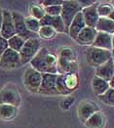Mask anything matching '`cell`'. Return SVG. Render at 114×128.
<instances>
[{
    "label": "cell",
    "instance_id": "cell-1",
    "mask_svg": "<svg viewBox=\"0 0 114 128\" xmlns=\"http://www.w3.org/2000/svg\"><path fill=\"white\" fill-rule=\"evenodd\" d=\"M57 61L58 57L55 54L50 53L46 48H40L29 63L31 68L40 74H58Z\"/></svg>",
    "mask_w": 114,
    "mask_h": 128
},
{
    "label": "cell",
    "instance_id": "cell-2",
    "mask_svg": "<svg viewBox=\"0 0 114 128\" xmlns=\"http://www.w3.org/2000/svg\"><path fill=\"white\" fill-rule=\"evenodd\" d=\"M112 58V52L97 47H89L86 52V59L89 66L98 68L101 64H104L109 59Z\"/></svg>",
    "mask_w": 114,
    "mask_h": 128
},
{
    "label": "cell",
    "instance_id": "cell-3",
    "mask_svg": "<svg viewBox=\"0 0 114 128\" xmlns=\"http://www.w3.org/2000/svg\"><path fill=\"white\" fill-rule=\"evenodd\" d=\"M81 10H82V6L80 5L79 1H74V0L62 1L61 18L65 28V32H67L68 26L71 24L74 17L79 12H81Z\"/></svg>",
    "mask_w": 114,
    "mask_h": 128
},
{
    "label": "cell",
    "instance_id": "cell-4",
    "mask_svg": "<svg viewBox=\"0 0 114 128\" xmlns=\"http://www.w3.org/2000/svg\"><path fill=\"white\" fill-rule=\"evenodd\" d=\"M21 96L14 84H7L0 90V104L18 108L21 105Z\"/></svg>",
    "mask_w": 114,
    "mask_h": 128
},
{
    "label": "cell",
    "instance_id": "cell-5",
    "mask_svg": "<svg viewBox=\"0 0 114 128\" xmlns=\"http://www.w3.org/2000/svg\"><path fill=\"white\" fill-rule=\"evenodd\" d=\"M14 26H15V30H16V35L20 36L24 41L32 39V38H39L37 33L31 32L27 30L25 22H24V17L19 12H12L11 13Z\"/></svg>",
    "mask_w": 114,
    "mask_h": 128
},
{
    "label": "cell",
    "instance_id": "cell-6",
    "mask_svg": "<svg viewBox=\"0 0 114 128\" xmlns=\"http://www.w3.org/2000/svg\"><path fill=\"white\" fill-rule=\"evenodd\" d=\"M40 49V41L39 38H32L26 40L23 46L21 47V51L19 52L21 64H25L29 63L33 57L37 54Z\"/></svg>",
    "mask_w": 114,
    "mask_h": 128
},
{
    "label": "cell",
    "instance_id": "cell-7",
    "mask_svg": "<svg viewBox=\"0 0 114 128\" xmlns=\"http://www.w3.org/2000/svg\"><path fill=\"white\" fill-rule=\"evenodd\" d=\"M42 74L32 68H28L23 74V84L31 93H38L41 84Z\"/></svg>",
    "mask_w": 114,
    "mask_h": 128
},
{
    "label": "cell",
    "instance_id": "cell-8",
    "mask_svg": "<svg viewBox=\"0 0 114 128\" xmlns=\"http://www.w3.org/2000/svg\"><path fill=\"white\" fill-rule=\"evenodd\" d=\"M21 66L20 55L10 48L6 49L0 56V66L6 70H13Z\"/></svg>",
    "mask_w": 114,
    "mask_h": 128
},
{
    "label": "cell",
    "instance_id": "cell-9",
    "mask_svg": "<svg viewBox=\"0 0 114 128\" xmlns=\"http://www.w3.org/2000/svg\"><path fill=\"white\" fill-rule=\"evenodd\" d=\"M41 74V84L38 89V93L42 95H59L56 89L57 74Z\"/></svg>",
    "mask_w": 114,
    "mask_h": 128
},
{
    "label": "cell",
    "instance_id": "cell-10",
    "mask_svg": "<svg viewBox=\"0 0 114 128\" xmlns=\"http://www.w3.org/2000/svg\"><path fill=\"white\" fill-rule=\"evenodd\" d=\"M2 15H3V21H2L1 28H0V36L8 40L9 38L16 35L15 26H14L11 12H9L8 10H3Z\"/></svg>",
    "mask_w": 114,
    "mask_h": 128
},
{
    "label": "cell",
    "instance_id": "cell-11",
    "mask_svg": "<svg viewBox=\"0 0 114 128\" xmlns=\"http://www.w3.org/2000/svg\"><path fill=\"white\" fill-rule=\"evenodd\" d=\"M99 110H100V108L96 103L85 100L79 104L78 108H77V114H78L79 119L84 123L91 116H93L95 112H97Z\"/></svg>",
    "mask_w": 114,
    "mask_h": 128
},
{
    "label": "cell",
    "instance_id": "cell-12",
    "mask_svg": "<svg viewBox=\"0 0 114 128\" xmlns=\"http://www.w3.org/2000/svg\"><path fill=\"white\" fill-rule=\"evenodd\" d=\"M77 70H78L77 61H70L62 57H58L57 72L59 74H68L72 72H77Z\"/></svg>",
    "mask_w": 114,
    "mask_h": 128
},
{
    "label": "cell",
    "instance_id": "cell-13",
    "mask_svg": "<svg viewBox=\"0 0 114 128\" xmlns=\"http://www.w3.org/2000/svg\"><path fill=\"white\" fill-rule=\"evenodd\" d=\"M92 46L111 51L113 49V36L105 32H97L96 38L92 43Z\"/></svg>",
    "mask_w": 114,
    "mask_h": 128
},
{
    "label": "cell",
    "instance_id": "cell-14",
    "mask_svg": "<svg viewBox=\"0 0 114 128\" xmlns=\"http://www.w3.org/2000/svg\"><path fill=\"white\" fill-rule=\"evenodd\" d=\"M105 81H109L114 77V63H113V57L109 59L107 62L104 64H101L100 66L96 68V75Z\"/></svg>",
    "mask_w": 114,
    "mask_h": 128
},
{
    "label": "cell",
    "instance_id": "cell-15",
    "mask_svg": "<svg viewBox=\"0 0 114 128\" xmlns=\"http://www.w3.org/2000/svg\"><path fill=\"white\" fill-rule=\"evenodd\" d=\"M81 13L83 16L85 26L88 28H95L96 24L98 22V20H99V16L97 13V3H94L93 5H91L89 7L82 8Z\"/></svg>",
    "mask_w": 114,
    "mask_h": 128
},
{
    "label": "cell",
    "instance_id": "cell-16",
    "mask_svg": "<svg viewBox=\"0 0 114 128\" xmlns=\"http://www.w3.org/2000/svg\"><path fill=\"white\" fill-rule=\"evenodd\" d=\"M39 22L41 26H47L53 28L56 30V32H65V28H64V24H63L61 16L52 17L49 15H45L39 21Z\"/></svg>",
    "mask_w": 114,
    "mask_h": 128
},
{
    "label": "cell",
    "instance_id": "cell-17",
    "mask_svg": "<svg viewBox=\"0 0 114 128\" xmlns=\"http://www.w3.org/2000/svg\"><path fill=\"white\" fill-rule=\"evenodd\" d=\"M85 22L83 20V16H82V13L79 12L72 20L71 24H69L68 26V30H67V33H69V35L72 37L74 40H76V37L77 35L79 34V32H81L85 28Z\"/></svg>",
    "mask_w": 114,
    "mask_h": 128
},
{
    "label": "cell",
    "instance_id": "cell-18",
    "mask_svg": "<svg viewBox=\"0 0 114 128\" xmlns=\"http://www.w3.org/2000/svg\"><path fill=\"white\" fill-rule=\"evenodd\" d=\"M97 32H98L95 28L85 26L77 35L75 41H77L79 44H82V45H90L94 42L96 35H97Z\"/></svg>",
    "mask_w": 114,
    "mask_h": 128
},
{
    "label": "cell",
    "instance_id": "cell-19",
    "mask_svg": "<svg viewBox=\"0 0 114 128\" xmlns=\"http://www.w3.org/2000/svg\"><path fill=\"white\" fill-rule=\"evenodd\" d=\"M105 122H106V119H105L104 114L99 110L88 118L84 122V124L88 128H104Z\"/></svg>",
    "mask_w": 114,
    "mask_h": 128
},
{
    "label": "cell",
    "instance_id": "cell-20",
    "mask_svg": "<svg viewBox=\"0 0 114 128\" xmlns=\"http://www.w3.org/2000/svg\"><path fill=\"white\" fill-rule=\"evenodd\" d=\"M95 30L98 32H105L112 35L114 32V21L108 18H99Z\"/></svg>",
    "mask_w": 114,
    "mask_h": 128
},
{
    "label": "cell",
    "instance_id": "cell-21",
    "mask_svg": "<svg viewBox=\"0 0 114 128\" xmlns=\"http://www.w3.org/2000/svg\"><path fill=\"white\" fill-rule=\"evenodd\" d=\"M92 87H93L94 93H95L97 96H100V95L104 94V92H106V91L110 88L107 81H105L104 79L98 77V76H95L93 78Z\"/></svg>",
    "mask_w": 114,
    "mask_h": 128
},
{
    "label": "cell",
    "instance_id": "cell-22",
    "mask_svg": "<svg viewBox=\"0 0 114 128\" xmlns=\"http://www.w3.org/2000/svg\"><path fill=\"white\" fill-rule=\"evenodd\" d=\"M18 112V108L11 106V105H5L0 104V118L3 120H11L16 118Z\"/></svg>",
    "mask_w": 114,
    "mask_h": 128
},
{
    "label": "cell",
    "instance_id": "cell-23",
    "mask_svg": "<svg viewBox=\"0 0 114 128\" xmlns=\"http://www.w3.org/2000/svg\"><path fill=\"white\" fill-rule=\"evenodd\" d=\"M97 13L99 18H108L110 20H113L114 18L113 6L108 3L97 5Z\"/></svg>",
    "mask_w": 114,
    "mask_h": 128
},
{
    "label": "cell",
    "instance_id": "cell-24",
    "mask_svg": "<svg viewBox=\"0 0 114 128\" xmlns=\"http://www.w3.org/2000/svg\"><path fill=\"white\" fill-rule=\"evenodd\" d=\"M64 86L66 88V90L68 91V93H71L74 91L79 83V79H78V74L77 72H72V74H64Z\"/></svg>",
    "mask_w": 114,
    "mask_h": 128
},
{
    "label": "cell",
    "instance_id": "cell-25",
    "mask_svg": "<svg viewBox=\"0 0 114 128\" xmlns=\"http://www.w3.org/2000/svg\"><path fill=\"white\" fill-rule=\"evenodd\" d=\"M24 42L25 41L22 38H21L20 36H18V35H14L13 37H11V38H9L7 40L8 48H10V49L16 51V52H18V53L21 51V47L23 46Z\"/></svg>",
    "mask_w": 114,
    "mask_h": 128
},
{
    "label": "cell",
    "instance_id": "cell-26",
    "mask_svg": "<svg viewBox=\"0 0 114 128\" xmlns=\"http://www.w3.org/2000/svg\"><path fill=\"white\" fill-rule=\"evenodd\" d=\"M56 30L51 28V26H40L39 28V32H38V37L43 38V39H47V40H50L53 39L55 36H56Z\"/></svg>",
    "mask_w": 114,
    "mask_h": 128
},
{
    "label": "cell",
    "instance_id": "cell-27",
    "mask_svg": "<svg viewBox=\"0 0 114 128\" xmlns=\"http://www.w3.org/2000/svg\"><path fill=\"white\" fill-rule=\"evenodd\" d=\"M24 22H25V26L27 28V30L31 32H34V33H37L39 32V28H40V22L38 20L32 18V17H27V18H24Z\"/></svg>",
    "mask_w": 114,
    "mask_h": 128
},
{
    "label": "cell",
    "instance_id": "cell-28",
    "mask_svg": "<svg viewBox=\"0 0 114 128\" xmlns=\"http://www.w3.org/2000/svg\"><path fill=\"white\" fill-rule=\"evenodd\" d=\"M98 98L104 103L105 105L108 106H113L114 105V88H109L106 92H104V94L98 96Z\"/></svg>",
    "mask_w": 114,
    "mask_h": 128
},
{
    "label": "cell",
    "instance_id": "cell-29",
    "mask_svg": "<svg viewBox=\"0 0 114 128\" xmlns=\"http://www.w3.org/2000/svg\"><path fill=\"white\" fill-rule=\"evenodd\" d=\"M29 11H30V17L36 19V20H38V21H40L42 18L46 15L44 8L42 7L40 4H38V5H32L30 7V9H29Z\"/></svg>",
    "mask_w": 114,
    "mask_h": 128
},
{
    "label": "cell",
    "instance_id": "cell-30",
    "mask_svg": "<svg viewBox=\"0 0 114 128\" xmlns=\"http://www.w3.org/2000/svg\"><path fill=\"white\" fill-rule=\"evenodd\" d=\"M59 57H62L64 59L70 60V61H77V57L75 55V52L71 48H67V47L61 49V51L59 53Z\"/></svg>",
    "mask_w": 114,
    "mask_h": 128
},
{
    "label": "cell",
    "instance_id": "cell-31",
    "mask_svg": "<svg viewBox=\"0 0 114 128\" xmlns=\"http://www.w3.org/2000/svg\"><path fill=\"white\" fill-rule=\"evenodd\" d=\"M62 5H54V6L45 7V8H44L45 14H46V15H49V16H52V17L61 16V13H62Z\"/></svg>",
    "mask_w": 114,
    "mask_h": 128
},
{
    "label": "cell",
    "instance_id": "cell-32",
    "mask_svg": "<svg viewBox=\"0 0 114 128\" xmlns=\"http://www.w3.org/2000/svg\"><path fill=\"white\" fill-rule=\"evenodd\" d=\"M74 100H75V98L73 96H70V95H69V96L67 97V98H65L62 103H61V107H62L63 110H68L69 108L72 106V104L74 103Z\"/></svg>",
    "mask_w": 114,
    "mask_h": 128
},
{
    "label": "cell",
    "instance_id": "cell-33",
    "mask_svg": "<svg viewBox=\"0 0 114 128\" xmlns=\"http://www.w3.org/2000/svg\"><path fill=\"white\" fill-rule=\"evenodd\" d=\"M38 4H42L43 8L45 7H49V6H54V5H62V0H46V1H41Z\"/></svg>",
    "mask_w": 114,
    "mask_h": 128
},
{
    "label": "cell",
    "instance_id": "cell-34",
    "mask_svg": "<svg viewBox=\"0 0 114 128\" xmlns=\"http://www.w3.org/2000/svg\"><path fill=\"white\" fill-rule=\"evenodd\" d=\"M6 49H8V43H7V40L0 36V56L3 54V52H4Z\"/></svg>",
    "mask_w": 114,
    "mask_h": 128
},
{
    "label": "cell",
    "instance_id": "cell-35",
    "mask_svg": "<svg viewBox=\"0 0 114 128\" xmlns=\"http://www.w3.org/2000/svg\"><path fill=\"white\" fill-rule=\"evenodd\" d=\"M2 9H0V28H1V24H2V21H3V15H2Z\"/></svg>",
    "mask_w": 114,
    "mask_h": 128
}]
</instances>
